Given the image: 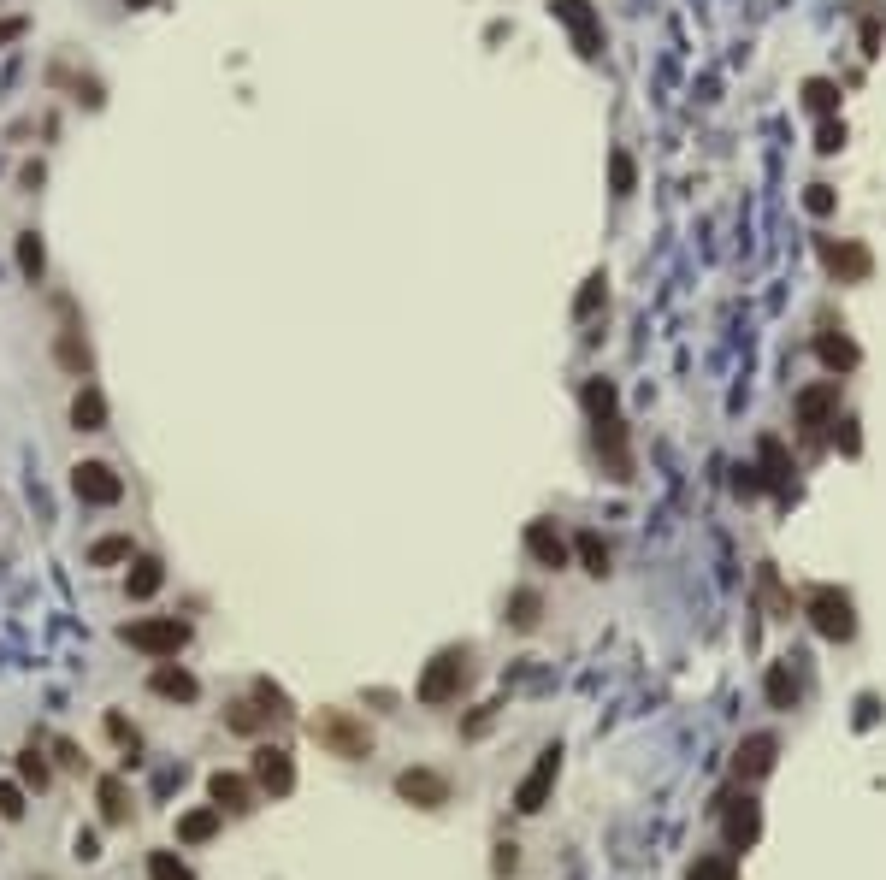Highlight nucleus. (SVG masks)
<instances>
[{"label": "nucleus", "instance_id": "nucleus-1", "mask_svg": "<svg viewBox=\"0 0 886 880\" xmlns=\"http://www.w3.org/2000/svg\"><path fill=\"white\" fill-rule=\"evenodd\" d=\"M467 674H473V650H461V644L438 650V656L426 662V674H420V703H432V709L455 703L461 686H467Z\"/></svg>", "mask_w": 886, "mask_h": 880}, {"label": "nucleus", "instance_id": "nucleus-2", "mask_svg": "<svg viewBox=\"0 0 886 880\" xmlns=\"http://www.w3.org/2000/svg\"><path fill=\"white\" fill-rule=\"evenodd\" d=\"M119 638H125L130 650L154 656V662H172V656L190 644V621H178V615H154V621H130Z\"/></svg>", "mask_w": 886, "mask_h": 880}, {"label": "nucleus", "instance_id": "nucleus-3", "mask_svg": "<svg viewBox=\"0 0 886 880\" xmlns=\"http://www.w3.org/2000/svg\"><path fill=\"white\" fill-rule=\"evenodd\" d=\"M591 438H597V461H603V473H609L615 485H627V479H633V443H627V420H621L615 408H603V414H591Z\"/></svg>", "mask_w": 886, "mask_h": 880}, {"label": "nucleus", "instance_id": "nucleus-4", "mask_svg": "<svg viewBox=\"0 0 886 880\" xmlns=\"http://www.w3.org/2000/svg\"><path fill=\"white\" fill-rule=\"evenodd\" d=\"M804 615H810V627L833 638V644H845L851 632H857V609H851V597L845 591H833V585H816L810 597H804Z\"/></svg>", "mask_w": 886, "mask_h": 880}, {"label": "nucleus", "instance_id": "nucleus-5", "mask_svg": "<svg viewBox=\"0 0 886 880\" xmlns=\"http://www.w3.org/2000/svg\"><path fill=\"white\" fill-rule=\"evenodd\" d=\"M314 739H319L331 756H349V762L373 751V733H367V727H361L349 709H319V715H314Z\"/></svg>", "mask_w": 886, "mask_h": 880}, {"label": "nucleus", "instance_id": "nucleus-6", "mask_svg": "<svg viewBox=\"0 0 886 880\" xmlns=\"http://www.w3.org/2000/svg\"><path fill=\"white\" fill-rule=\"evenodd\" d=\"M792 414L804 426V438H822V426L839 420V378H822V384H804L792 396Z\"/></svg>", "mask_w": 886, "mask_h": 880}, {"label": "nucleus", "instance_id": "nucleus-7", "mask_svg": "<svg viewBox=\"0 0 886 880\" xmlns=\"http://www.w3.org/2000/svg\"><path fill=\"white\" fill-rule=\"evenodd\" d=\"M550 12L568 24L579 60H597V54H603V18H597V6H591V0H550Z\"/></svg>", "mask_w": 886, "mask_h": 880}, {"label": "nucleus", "instance_id": "nucleus-8", "mask_svg": "<svg viewBox=\"0 0 886 880\" xmlns=\"http://www.w3.org/2000/svg\"><path fill=\"white\" fill-rule=\"evenodd\" d=\"M71 491L83 497L89 508H113V503H125V479L107 467V461H77L71 467Z\"/></svg>", "mask_w": 886, "mask_h": 880}, {"label": "nucleus", "instance_id": "nucleus-9", "mask_svg": "<svg viewBox=\"0 0 886 880\" xmlns=\"http://www.w3.org/2000/svg\"><path fill=\"white\" fill-rule=\"evenodd\" d=\"M556 774H562V745H550V751L532 762V774L514 786V810H520V816H538V810L550 804V786H556Z\"/></svg>", "mask_w": 886, "mask_h": 880}, {"label": "nucleus", "instance_id": "nucleus-10", "mask_svg": "<svg viewBox=\"0 0 886 880\" xmlns=\"http://www.w3.org/2000/svg\"><path fill=\"white\" fill-rule=\"evenodd\" d=\"M822 266L839 278V284H869V272H875V254L863 249L857 237H839V243L827 237V243H822Z\"/></svg>", "mask_w": 886, "mask_h": 880}, {"label": "nucleus", "instance_id": "nucleus-11", "mask_svg": "<svg viewBox=\"0 0 886 880\" xmlns=\"http://www.w3.org/2000/svg\"><path fill=\"white\" fill-rule=\"evenodd\" d=\"M396 798L414 804V810H443L449 804V780H443L438 768H402L396 774Z\"/></svg>", "mask_w": 886, "mask_h": 880}, {"label": "nucleus", "instance_id": "nucleus-12", "mask_svg": "<svg viewBox=\"0 0 886 880\" xmlns=\"http://www.w3.org/2000/svg\"><path fill=\"white\" fill-rule=\"evenodd\" d=\"M54 361H60L71 378H89V343H83V325H77V308L60 296V337H54Z\"/></svg>", "mask_w": 886, "mask_h": 880}, {"label": "nucleus", "instance_id": "nucleus-13", "mask_svg": "<svg viewBox=\"0 0 886 880\" xmlns=\"http://www.w3.org/2000/svg\"><path fill=\"white\" fill-rule=\"evenodd\" d=\"M254 786L272 792V798H290V792H296V762H290V751L260 745V751H254Z\"/></svg>", "mask_w": 886, "mask_h": 880}, {"label": "nucleus", "instance_id": "nucleus-14", "mask_svg": "<svg viewBox=\"0 0 886 880\" xmlns=\"http://www.w3.org/2000/svg\"><path fill=\"white\" fill-rule=\"evenodd\" d=\"M721 827H727V851H751L762 839V804L757 798H727Z\"/></svg>", "mask_w": 886, "mask_h": 880}, {"label": "nucleus", "instance_id": "nucleus-15", "mask_svg": "<svg viewBox=\"0 0 886 880\" xmlns=\"http://www.w3.org/2000/svg\"><path fill=\"white\" fill-rule=\"evenodd\" d=\"M526 556L538 567H568L573 550H568V538L556 532V520H532V526H526Z\"/></svg>", "mask_w": 886, "mask_h": 880}, {"label": "nucleus", "instance_id": "nucleus-16", "mask_svg": "<svg viewBox=\"0 0 886 880\" xmlns=\"http://www.w3.org/2000/svg\"><path fill=\"white\" fill-rule=\"evenodd\" d=\"M148 692L172 697V703H195V697H201V680H195L190 668H178V662H160V668L148 674Z\"/></svg>", "mask_w": 886, "mask_h": 880}, {"label": "nucleus", "instance_id": "nucleus-17", "mask_svg": "<svg viewBox=\"0 0 886 880\" xmlns=\"http://www.w3.org/2000/svg\"><path fill=\"white\" fill-rule=\"evenodd\" d=\"M816 355H822V367H827L833 378H839V373H857V367H863V349H857L845 331H833V325L816 337Z\"/></svg>", "mask_w": 886, "mask_h": 880}, {"label": "nucleus", "instance_id": "nucleus-18", "mask_svg": "<svg viewBox=\"0 0 886 880\" xmlns=\"http://www.w3.org/2000/svg\"><path fill=\"white\" fill-rule=\"evenodd\" d=\"M774 756H780V739L774 733H751L739 756H733V768H739V780H762L768 768H774Z\"/></svg>", "mask_w": 886, "mask_h": 880}, {"label": "nucleus", "instance_id": "nucleus-19", "mask_svg": "<svg viewBox=\"0 0 886 880\" xmlns=\"http://www.w3.org/2000/svg\"><path fill=\"white\" fill-rule=\"evenodd\" d=\"M207 798L219 804V810H231V816H243V810H254V780H243V774H213L207 780Z\"/></svg>", "mask_w": 886, "mask_h": 880}, {"label": "nucleus", "instance_id": "nucleus-20", "mask_svg": "<svg viewBox=\"0 0 886 880\" xmlns=\"http://www.w3.org/2000/svg\"><path fill=\"white\" fill-rule=\"evenodd\" d=\"M95 798H101V821H107V827H125V821H130V786H125V774H101Z\"/></svg>", "mask_w": 886, "mask_h": 880}, {"label": "nucleus", "instance_id": "nucleus-21", "mask_svg": "<svg viewBox=\"0 0 886 880\" xmlns=\"http://www.w3.org/2000/svg\"><path fill=\"white\" fill-rule=\"evenodd\" d=\"M71 426H77V432H107V396H101L95 384H83V390L71 396Z\"/></svg>", "mask_w": 886, "mask_h": 880}, {"label": "nucleus", "instance_id": "nucleus-22", "mask_svg": "<svg viewBox=\"0 0 886 880\" xmlns=\"http://www.w3.org/2000/svg\"><path fill=\"white\" fill-rule=\"evenodd\" d=\"M225 827V810L219 804H207V810H190V816H178V845H207L213 833Z\"/></svg>", "mask_w": 886, "mask_h": 880}, {"label": "nucleus", "instance_id": "nucleus-23", "mask_svg": "<svg viewBox=\"0 0 886 880\" xmlns=\"http://www.w3.org/2000/svg\"><path fill=\"white\" fill-rule=\"evenodd\" d=\"M160 585H166V567L154 562V556H136V562H130V573H125V591L136 597V603H148V597H154Z\"/></svg>", "mask_w": 886, "mask_h": 880}, {"label": "nucleus", "instance_id": "nucleus-24", "mask_svg": "<svg viewBox=\"0 0 886 880\" xmlns=\"http://www.w3.org/2000/svg\"><path fill=\"white\" fill-rule=\"evenodd\" d=\"M266 721H272V709H260L254 697H243V703H231V709H225V727H231V733H243V739H254Z\"/></svg>", "mask_w": 886, "mask_h": 880}, {"label": "nucleus", "instance_id": "nucleus-25", "mask_svg": "<svg viewBox=\"0 0 886 880\" xmlns=\"http://www.w3.org/2000/svg\"><path fill=\"white\" fill-rule=\"evenodd\" d=\"M538 621H544V597H538V591H514V597H508V627L532 632Z\"/></svg>", "mask_w": 886, "mask_h": 880}, {"label": "nucleus", "instance_id": "nucleus-26", "mask_svg": "<svg viewBox=\"0 0 886 880\" xmlns=\"http://www.w3.org/2000/svg\"><path fill=\"white\" fill-rule=\"evenodd\" d=\"M573 556H579V567H585L591 579H603V573H609V544H603L597 532H579V538H573Z\"/></svg>", "mask_w": 886, "mask_h": 880}, {"label": "nucleus", "instance_id": "nucleus-27", "mask_svg": "<svg viewBox=\"0 0 886 880\" xmlns=\"http://www.w3.org/2000/svg\"><path fill=\"white\" fill-rule=\"evenodd\" d=\"M762 692H768V703H774V709H798V680H792V668H786V662H774V668H768Z\"/></svg>", "mask_w": 886, "mask_h": 880}, {"label": "nucleus", "instance_id": "nucleus-28", "mask_svg": "<svg viewBox=\"0 0 886 880\" xmlns=\"http://www.w3.org/2000/svg\"><path fill=\"white\" fill-rule=\"evenodd\" d=\"M757 455H762L768 485H786V479H792V455H786V443L780 438H757Z\"/></svg>", "mask_w": 886, "mask_h": 880}, {"label": "nucleus", "instance_id": "nucleus-29", "mask_svg": "<svg viewBox=\"0 0 886 880\" xmlns=\"http://www.w3.org/2000/svg\"><path fill=\"white\" fill-rule=\"evenodd\" d=\"M603 302H609V278H603V272H591V278L579 284V296H573V319H591Z\"/></svg>", "mask_w": 886, "mask_h": 880}, {"label": "nucleus", "instance_id": "nucleus-30", "mask_svg": "<svg viewBox=\"0 0 886 880\" xmlns=\"http://www.w3.org/2000/svg\"><path fill=\"white\" fill-rule=\"evenodd\" d=\"M686 880H739V863H733V851H721V857H697Z\"/></svg>", "mask_w": 886, "mask_h": 880}, {"label": "nucleus", "instance_id": "nucleus-31", "mask_svg": "<svg viewBox=\"0 0 886 880\" xmlns=\"http://www.w3.org/2000/svg\"><path fill=\"white\" fill-rule=\"evenodd\" d=\"M136 550H130V538H95L89 544V562L95 567H119V562H130Z\"/></svg>", "mask_w": 886, "mask_h": 880}, {"label": "nucleus", "instance_id": "nucleus-32", "mask_svg": "<svg viewBox=\"0 0 886 880\" xmlns=\"http://www.w3.org/2000/svg\"><path fill=\"white\" fill-rule=\"evenodd\" d=\"M148 880H195V875L178 851H154V857H148Z\"/></svg>", "mask_w": 886, "mask_h": 880}, {"label": "nucleus", "instance_id": "nucleus-33", "mask_svg": "<svg viewBox=\"0 0 886 880\" xmlns=\"http://www.w3.org/2000/svg\"><path fill=\"white\" fill-rule=\"evenodd\" d=\"M48 762H42V751H24L18 756V786H30V792H48Z\"/></svg>", "mask_w": 886, "mask_h": 880}, {"label": "nucleus", "instance_id": "nucleus-34", "mask_svg": "<svg viewBox=\"0 0 886 880\" xmlns=\"http://www.w3.org/2000/svg\"><path fill=\"white\" fill-rule=\"evenodd\" d=\"M42 266H48V260H42V237H36V231H24V237H18V272L36 284V278H42Z\"/></svg>", "mask_w": 886, "mask_h": 880}, {"label": "nucleus", "instance_id": "nucleus-35", "mask_svg": "<svg viewBox=\"0 0 886 880\" xmlns=\"http://www.w3.org/2000/svg\"><path fill=\"white\" fill-rule=\"evenodd\" d=\"M804 101H810V113H833L839 107V83L833 77H810L804 83Z\"/></svg>", "mask_w": 886, "mask_h": 880}, {"label": "nucleus", "instance_id": "nucleus-36", "mask_svg": "<svg viewBox=\"0 0 886 880\" xmlns=\"http://www.w3.org/2000/svg\"><path fill=\"white\" fill-rule=\"evenodd\" d=\"M833 207H839V195H833V184H810V189H804V213H810V219H827Z\"/></svg>", "mask_w": 886, "mask_h": 880}, {"label": "nucleus", "instance_id": "nucleus-37", "mask_svg": "<svg viewBox=\"0 0 886 880\" xmlns=\"http://www.w3.org/2000/svg\"><path fill=\"white\" fill-rule=\"evenodd\" d=\"M609 178H615V195H633V189H638L633 154H615V160H609Z\"/></svg>", "mask_w": 886, "mask_h": 880}, {"label": "nucleus", "instance_id": "nucleus-38", "mask_svg": "<svg viewBox=\"0 0 886 880\" xmlns=\"http://www.w3.org/2000/svg\"><path fill=\"white\" fill-rule=\"evenodd\" d=\"M254 703L272 709V715H290V697H284V686H272V680H254Z\"/></svg>", "mask_w": 886, "mask_h": 880}, {"label": "nucleus", "instance_id": "nucleus-39", "mask_svg": "<svg viewBox=\"0 0 886 880\" xmlns=\"http://www.w3.org/2000/svg\"><path fill=\"white\" fill-rule=\"evenodd\" d=\"M0 816L24 821V786H18V780H0Z\"/></svg>", "mask_w": 886, "mask_h": 880}, {"label": "nucleus", "instance_id": "nucleus-40", "mask_svg": "<svg viewBox=\"0 0 886 880\" xmlns=\"http://www.w3.org/2000/svg\"><path fill=\"white\" fill-rule=\"evenodd\" d=\"M833 443H839L845 455H857V449H863V438H857V420H851V414H839V420H833Z\"/></svg>", "mask_w": 886, "mask_h": 880}, {"label": "nucleus", "instance_id": "nucleus-41", "mask_svg": "<svg viewBox=\"0 0 886 880\" xmlns=\"http://www.w3.org/2000/svg\"><path fill=\"white\" fill-rule=\"evenodd\" d=\"M107 739H119V745H125L130 756L142 751V739H136V727H130L125 715H107Z\"/></svg>", "mask_w": 886, "mask_h": 880}, {"label": "nucleus", "instance_id": "nucleus-42", "mask_svg": "<svg viewBox=\"0 0 886 880\" xmlns=\"http://www.w3.org/2000/svg\"><path fill=\"white\" fill-rule=\"evenodd\" d=\"M839 148H845V125H839V119H827V125L816 130V154H839Z\"/></svg>", "mask_w": 886, "mask_h": 880}, {"label": "nucleus", "instance_id": "nucleus-43", "mask_svg": "<svg viewBox=\"0 0 886 880\" xmlns=\"http://www.w3.org/2000/svg\"><path fill=\"white\" fill-rule=\"evenodd\" d=\"M757 579H762V597H768V603H774L780 615H792V603H786V591H780V579H774V567H762Z\"/></svg>", "mask_w": 886, "mask_h": 880}, {"label": "nucleus", "instance_id": "nucleus-44", "mask_svg": "<svg viewBox=\"0 0 886 880\" xmlns=\"http://www.w3.org/2000/svg\"><path fill=\"white\" fill-rule=\"evenodd\" d=\"M733 485H739V497H762V491H768V479H757V467H739Z\"/></svg>", "mask_w": 886, "mask_h": 880}, {"label": "nucleus", "instance_id": "nucleus-45", "mask_svg": "<svg viewBox=\"0 0 886 880\" xmlns=\"http://www.w3.org/2000/svg\"><path fill=\"white\" fill-rule=\"evenodd\" d=\"M491 715H497V703H485V709H479V715H473V721H467V739H479V733H485V727H491Z\"/></svg>", "mask_w": 886, "mask_h": 880}, {"label": "nucleus", "instance_id": "nucleus-46", "mask_svg": "<svg viewBox=\"0 0 886 880\" xmlns=\"http://www.w3.org/2000/svg\"><path fill=\"white\" fill-rule=\"evenodd\" d=\"M520 869V857H514V845H497V875H514Z\"/></svg>", "mask_w": 886, "mask_h": 880}, {"label": "nucleus", "instance_id": "nucleus-47", "mask_svg": "<svg viewBox=\"0 0 886 880\" xmlns=\"http://www.w3.org/2000/svg\"><path fill=\"white\" fill-rule=\"evenodd\" d=\"M875 709H881V703H875V697H863V703H857V727H875Z\"/></svg>", "mask_w": 886, "mask_h": 880}, {"label": "nucleus", "instance_id": "nucleus-48", "mask_svg": "<svg viewBox=\"0 0 886 880\" xmlns=\"http://www.w3.org/2000/svg\"><path fill=\"white\" fill-rule=\"evenodd\" d=\"M77 857H83V863H95V857H101V845H95V833H83V839H77Z\"/></svg>", "mask_w": 886, "mask_h": 880}, {"label": "nucleus", "instance_id": "nucleus-49", "mask_svg": "<svg viewBox=\"0 0 886 880\" xmlns=\"http://www.w3.org/2000/svg\"><path fill=\"white\" fill-rule=\"evenodd\" d=\"M54 751H60V762H65V768H83V756H77V745H71V739H60Z\"/></svg>", "mask_w": 886, "mask_h": 880}, {"label": "nucleus", "instance_id": "nucleus-50", "mask_svg": "<svg viewBox=\"0 0 886 880\" xmlns=\"http://www.w3.org/2000/svg\"><path fill=\"white\" fill-rule=\"evenodd\" d=\"M12 36H24V18H6L0 24V42H12Z\"/></svg>", "mask_w": 886, "mask_h": 880}, {"label": "nucleus", "instance_id": "nucleus-51", "mask_svg": "<svg viewBox=\"0 0 886 880\" xmlns=\"http://www.w3.org/2000/svg\"><path fill=\"white\" fill-rule=\"evenodd\" d=\"M125 6H130V12H142V6H154V0H125Z\"/></svg>", "mask_w": 886, "mask_h": 880}]
</instances>
